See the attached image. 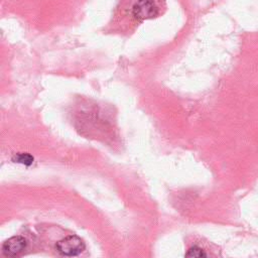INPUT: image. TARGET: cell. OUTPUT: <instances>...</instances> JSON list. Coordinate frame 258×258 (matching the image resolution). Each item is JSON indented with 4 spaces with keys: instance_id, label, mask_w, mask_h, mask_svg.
Returning <instances> with one entry per match:
<instances>
[{
    "instance_id": "cell-3",
    "label": "cell",
    "mask_w": 258,
    "mask_h": 258,
    "mask_svg": "<svg viewBox=\"0 0 258 258\" xmlns=\"http://www.w3.org/2000/svg\"><path fill=\"white\" fill-rule=\"evenodd\" d=\"M26 247V239L22 236H14L6 240L2 245V251L6 256H17Z\"/></svg>"
},
{
    "instance_id": "cell-5",
    "label": "cell",
    "mask_w": 258,
    "mask_h": 258,
    "mask_svg": "<svg viewBox=\"0 0 258 258\" xmlns=\"http://www.w3.org/2000/svg\"><path fill=\"white\" fill-rule=\"evenodd\" d=\"M208 254L199 246H192L185 253V257H207Z\"/></svg>"
},
{
    "instance_id": "cell-1",
    "label": "cell",
    "mask_w": 258,
    "mask_h": 258,
    "mask_svg": "<svg viewBox=\"0 0 258 258\" xmlns=\"http://www.w3.org/2000/svg\"><path fill=\"white\" fill-rule=\"evenodd\" d=\"M159 8L154 0H119L116 16H127L141 22L158 15Z\"/></svg>"
},
{
    "instance_id": "cell-4",
    "label": "cell",
    "mask_w": 258,
    "mask_h": 258,
    "mask_svg": "<svg viewBox=\"0 0 258 258\" xmlns=\"http://www.w3.org/2000/svg\"><path fill=\"white\" fill-rule=\"evenodd\" d=\"M33 156L30 155L29 153H24V152H19L13 155L12 157V161L16 162V163H21L24 164L26 166H29L33 163Z\"/></svg>"
},
{
    "instance_id": "cell-2",
    "label": "cell",
    "mask_w": 258,
    "mask_h": 258,
    "mask_svg": "<svg viewBox=\"0 0 258 258\" xmlns=\"http://www.w3.org/2000/svg\"><path fill=\"white\" fill-rule=\"evenodd\" d=\"M85 247L86 245L80 237L71 235L58 241L55 249L63 256H77L85 250Z\"/></svg>"
}]
</instances>
